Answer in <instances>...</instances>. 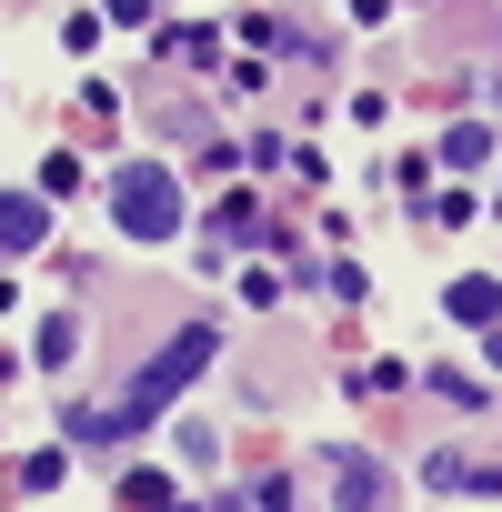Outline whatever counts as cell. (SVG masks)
<instances>
[{"instance_id":"cell-1","label":"cell","mask_w":502,"mask_h":512,"mask_svg":"<svg viewBox=\"0 0 502 512\" xmlns=\"http://www.w3.org/2000/svg\"><path fill=\"white\" fill-rule=\"evenodd\" d=\"M211 342H221V332H201V322H191V332H171V342H161V352H151L111 402H71V412H61V442H71V452H101V442H121V432L161 422V412L211 372Z\"/></svg>"},{"instance_id":"cell-2","label":"cell","mask_w":502,"mask_h":512,"mask_svg":"<svg viewBox=\"0 0 502 512\" xmlns=\"http://www.w3.org/2000/svg\"><path fill=\"white\" fill-rule=\"evenodd\" d=\"M111 221H121L131 241H171V231H181V181H171L161 161H121V171H111Z\"/></svg>"},{"instance_id":"cell-3","label":"cell","mask_w":502,"mask_h":512,"mask_svg":"<svg viewBox=\"0 0 502 512\" xmlns=\"http://www.w3.org/2000/svg\"><path fill=\"white\" fill-rule=\"evenodd\" d=\"M332 502L342 512H382V462L372 452H332Z\"/></svg>"},{"instance_id":"cell-4","label":"cell","mask_w":502,"mask_h":512,"mask_svg":"<svg viewBox=\"0 0 502 512\" xmlns=\"http://www.w3.org/2000/svg\"><path fill=\"white\" fill-rule=\"evenodd\" d=\"M442 312H452V322H472V332H492V322H502V282H492V272H472V282H452V292H442Z\"/></svg>"},{"instance_id":"cell-5","label":"cell","mask_w":502,"mask_h":512,"mask_svg":"<svg viewBox=\"0 0 502 512\" xmlns=\"http://www.w3.org/2000/svg\"><path fill=\"white\" fill-rule=\"evenodd\" d=\"M422 482H432V492H502V462H462V452H432V462H422Z\"/></svg>"},{"instance_id":"cell-6","label":"cell","mask_w":502,"mask_h":512,"mask_svg":"<svg viewBox=\"0 0 502 512\" xmlns=\"http://www.w3.org/2000/svg\"><path fill=\"white\" fill-rule=\"evenodd\" d=\"M41 231H51V201L0 191V251H41Z\"/></svg>"},{"instance_id":"cell-7","label":"cell","mask_w":502,"mask_h":512,"mask_svg":"<svg viewBox=\"0 0 502 512\" xmlns=\"http://www.w3.org/2000/svg\"><path fill=\"white\" fill-rule=\"evenodd\" d=\"M442 161H452V171H482V161H492V131H482V121H452V131H442Z\"/></svg>"},{"instance_id":"cell-8","label":"cell","mask_w":502,"mask_h":512,"mask_svg":"<svg viewBox=\"0 0 502 512\" xmlns=\"http://www.w3.org/2000/svg\"><path fill=\"white\" fill-rule=\"evenodd\" d=\"M251 221H262V211H251V191H231V201H221V221H211V241L231 251V241H251Z\"/></svg>"},{"instance_id":"cell-9","label":"cell","mask_w":502,"mask_h":512,"mask_svg":"<svg viewBox=\"0 0 502 512\" xmlns=\"http://www.w3.org/2000/svg\"><path fill=\"white\" fill-rule=\"evenodd\" d=\"M71 191H81V161L51 151V161H41V201H71Z\"/></svg>"},{"instance_id":"cell-10","label":"cell","mask_w":502,"mask_h":512,"mask_svg":"<svg viewBox=\"0 0 502 512\" xmlns=\"http://www.w3.org/2000/svg\"><path fill=\"white\" fill-rule=\"evenodd\" d=\"M71 352H81V322H71V312H61V322H41V362H51V372H61V362H71Z\"/></svg>"},{"instance_id":"cell-11","label":"cell","mask_w":502,"mask_h":512,"mask_svg":"<svg viewBox=\"0 0 502 512\" xmlns=\"http://www.w3.org/2000/svg\"><path fill=\"white\" fill-rule=\"evenodd\" d=\"M121 502H131V512H161V502H171V482H161V472H131V482H121Z\"/></svg>"},{"instance_id":"cell-12","label":"cell","mask_w":502,"mask_h":512,"mask_svg":"<svg viewBox=\"0 0 502 512\" xmlns=\"http://www.w3.org/2000/svg\"><path fill=\"white\" fill-rule=\"evenodd\" d=\"M422 382H432L442 402H462V412H482V382H462V372H422Z\"/></svg>"},{"instance_id":"cell-13","label":"cell","mask_w":502,"mask_h":512,"mask_svg":"<svg viewBox=\"0 0 502 512\" xmlns=\"http://www.w3.org/2000/svg\"><path fill=\"white\" fill-rule=\"evenodd\" d=\"M111 21H151V0H111Z\"/></svg>"},{"instance_id":"cell-14","label":"cell","mask_w":502,"mask_h":512,"mask_svg":"<svg viewBox=\"0 0 502 512\" xmlns=\"http://www.w3.org/2000/svg\"><path fill=\"white\" fill-rule=\"evenodd\" d=\"M482 352H492V372H502V322H492V342H482Z\"/></svg>"},{"instance_id":"cell-15","label":"cell","mask_w":502,"mask_h":512,"mask_svg":"<svg viewBox=\"0 0 502 512\" xmlns=\"http://www.w3.org/2000/svg\"><path fill=\"white\" fill-rule=\"evenodd\" d=\"M161 512H201V502H161Z\"/></svg>"}]
</instances>
